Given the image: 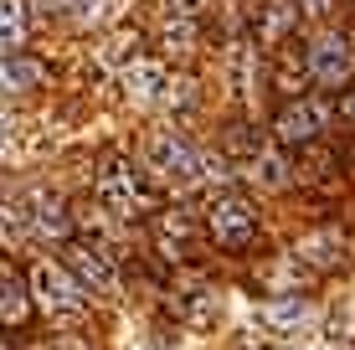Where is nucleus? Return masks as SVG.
<instances>
[{"instance_id":"nucleus-15","label":"nucleus","mask_w":355,"mask_h":350,"mask_svg":"<svg viewBox=\"0 0 355 350\" xmlns=\"http://www.w3.org/2000/svg\"><path fill=\"white\" fill-rule=\"evenodd\" d=\"M46 78V67L42 62H26V57H6V93H31L36 82Z\"/></svg>"},{"instance_id":"nucleus-4","label":"nucleus","mask_w":355,"mask_h":350,"mask_svg":"<svg viewBox=\"0 0 355 350\" xmlns=\"http://www.w3.org/2000/svg\"><path fill=\"white\" fill-rule=\"evenodd\" d=\"M350 67H355L350 62V42L340 31H320L309 42V72L324 82V88H340V82L350 78Z\"/></svg>"},{"instance_id":"nucleus-19","label":"nucleus","mask_w":355,"mask_h":350,"mask_svg":"<svg viewBox=\"0 0 355 350\" xmlns=\"http://www.w3.org/2000/svg\"><path fill=\"white\" fill-rule=\"evenodd\" d=\"M340 114H345V119H355V88L345 93V98H340Z\"/></svg>"},{"instance_id":"nucleus-12","label":"nucleus","mask_w":355,"mask_h":350,"mask_svg":"<svg viewBox=\"0 0 355 350\" xmlns=\"http://www.w3.org/2000/svg\"><path fill=\"white\" fill-rule=\"evenodd\" d=\"M155 237H160L165 258H186V252H191V222L180 211H165L160 222H155Z\"/></svg>"},{"instance_id":"nucleus-3","label":"nucleus","mask_w":355,"mask_h":350,"mask_svg":"<svg viewBox=\"0 0 355 350\" xmlns=\"http://www.w3.org/2000/svg\"><path fill=\"white\" fill-rule=\"evenodd\" d=\"M83 288L88 283L72 268H62V263H36L31 268V294H36V304H42L46 315H78V309L88 304Z\"/></svg>"},{"instance_id":"nucleus-14","label":"nucleus","mask_w":355,"mask_h":350,"mask_svg":"<svg viewBox=\"0 0 355 350\" xmlns=\"http://www.w3.org/2000/svg\"><path fill=\"white\" fill-rule=\"evenodd\" d=\"M26 211H31V232L36 237H67V211H62V201H57V196H42Z\"/></svg>"},{"instance_id":"nucleus-16","label":"nucleus","mask_w":355,"mask_h":350,"mask_svg":"<svg viewBox=\"0 0 355 350\" xmlns=\"http://www.w3.org/2000/svg\"><path fill=\"white\" fill-rule=\"evenodd\" d=\"M180 315H186L191 324H206V320L216 315V299H211V294H196V299H186V304H180Z\"/></svg>"},{"instance_id":"nucleus-13","label":"nucleus","mask_w":355,"mask_h":350,"mask_svg":"<svg viewBox=\"0 0 355 350\" xmlns=\"http://www.w3.org/2000/svg\"><path fill=\"white\" fill-rule=\"evenodd\" d=\"M26 0H0V36H6V57L26 46Z\"/></svg>"},{"instance_id":"nucleus-18","label":"nucleus","mask_w":355,"mask_h":350,"mask_svg":"<svg viewBox=\"0 0 355 350\" xmlns=\"http://www.w3.org/2000/svg\"><path fill=\"white\" fill-rule=\"evenodd\" d=\"M299 6H304V16H324L329 0H299Z\"/></svg>"},{"instance_id":"nucleus-17","label":"nucleus","mask_w":355,"mask_h":350,"mask_svg":"<svg viewBox=\"0 0 355 350\" xmlns=\"http://www.w3.org/2000/svg\"><path fill=\"white\" fill-rule=\"evenodd\" d=\"M42 350H88L83 340H72V335H62V340H52V345H42Z\"/></svg>"},{"instance_id":"nucleus-1","label":"nucleus","mask_w":355,"mask_h":350,"mask_svg":"<svg viewBox=\"0 0 355 350\" xmlns=\"http://www.w3.org/2000/svg\"><path fill=\"white\" fill-rule=\"evenodd\" d=\"M98 201H103L108 211L119 216H150L160 201H155V186L139 175V165L129 160H103V170H98Z\"/></svg>"},{"instance_id":"nucleus-10","label":"nucleus","mask_w":355,"mask_h":350,"mask_svg":"<svg viewBox=\"0 0 355 350\" xmlns=\"http://www.w3.org/2000/svg\"><path fill=\"white\" fill-rule=\"evenodd\" d=\"M309 315V299H299V294H284V299H263L258 304V320L268 324V330H278V335H288V330H299V320Z\"/></svg>"},{"instance_id":"nucleus-9","label":"nucleus","mask_w":355,"mask_h":350,"mask_svg":"<svg viewBox=\"0 0 355 350\" xmlns=\"http://www.w3.org/2000/svg\"><path fill=\"white\" fill-rule=\"evenodd\" d=\"M26 294H31L26 279L6 263V273H0V320H6V330H21V324L31 320V299Z\"/></svg>"},{"instance_id":"nucleus-6","label":"nucleus","mask_w":355,"mask_h":350,"mask_svg":"<svg viewBox=\"0 0 355 350\" xmlns=\"http://www.w3.org/2000/svg\"><path fill=\"white\" fill-rule=\"evenodd\" d=\"M67 268L88 288H114L119 283V268H114V258H108V247L83 243V237H67Z\"/></svg>"},{"instance_id":"nucleus-2","label":"nucleus","mask_w":355,"mask_h":350,"mask_svg":"<svg viewBox=\"0 0 355 350\" xmlns=\"http://www.w3.org/2000/svg\"><path fill=\"white\" fill-rule=\"evenodd\" d=\"M206 237L222 252H248L252 237H258V211L242 196H216L211 207H206Z\"/></svg>"},{"instance_id":"nucleus-8","label":"nucleus","mask_w":355,"mask_h":350,"mask_svg":"<svg viewBox=\"0 0 355 350\" xmlns=\"http://www.w3.org/2000/svg\"><path fill=\"white\" fill-rule=\"evenodd\" d=\"M124 93L134 103H170V72L160 62H150V57H139V62L124 67Z\"/></svg>"},{"instance_id":"nucleus-11","label":"nucleus","mask_w":355,"mask_h":350,"mask_svg":"<svg viewBox=\"0 0 355 350\" xmlns=\"http://www.w3.org/2000/svg\"><path fill=\"white\" fill-rule=\"evenodd\" d=\"M293 258L309 263V268H335V263L345 258V243H340V232H314V237H304V243L293 247Z\"/></svg>"},{"instance_id":"nucleus-7","label":"nucleus","mask_w":355,"mask_h":350,"mask_svg":"<svg viewBox=\"0 0 355 350\" xmlns=\"http://www.w3.org/2000/svg\"><path fill=\"white\" fill-rule=\"evenodd\" d=\"M320 129H324V108L314 103V98H293V103L278 108V119H273L278 144H309Z\"/></svg>"},{"instance_id":"nucleus-5","label":"nucleus","mask_w":355,"mask_h":350,"mask_svg":"<svg viewBox=\"0 0 355 350\" xmlns=\"http://www.w3.org/2000/svg\"><path fill=\"white\" fill-rule=\"evenodd\" d=\"M150 165L165 180H175V186H191V180L201 175V155H196L186 139H175V134H160L150 144Z\"/></svg>"}]
</instances>
